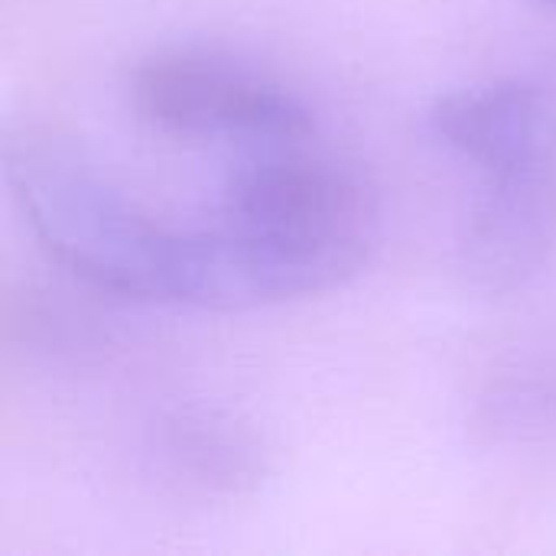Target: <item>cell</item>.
<instances>
[{
	"label": "cell",
	"mask_w": 556,
	"mask_h": 556,
	"mask_svg": "<svg viewBox=\"0 0 556 556\" xmlns=\"http://www.w3.org/2000/svg\"><path fill=\"white\" fill-rule=\"evenodd\" d=\"M556 248V169L485 173L459 241L463 270L492 293H515Z\"/></svg>",
	"instance_id": "5"
},
{
	"label": "cell",
	"mask_w": 556,
	"mask_h": 556,
	"mask_svg": "<svg viewBox=\"0 0 556 556\" xmlns=\"http://www.w3.org/2000/svg\"><path fill=\"white\" fill-rule=\"evenodd\" d=\"M160 450L169 469L192 489L238 495L264 476L257 440L222 414H176L160 430Z\"/></svg>",
	"instance_id": "6"
},
{
	"label": "cell",
	"mask_w": 556,
	"mask_h": 556,
	"mask_svg": "<svg viewBox=\"0 0 556 556\" xmlns=\"http://www.w3.org/2000/svg\"><path fill=\"white\" fill-rule=\"evenodd\" d=\"M3 163L29 235L72 280L130 303L199 306L202 228L160 222L49 127L10 134Z\"/></svg>",
	"instance_id": "1"
},
{
	"label": "cell",
	"mask_w": 556,
	"mask_h": 556,
	"mask_svg": "<svg viewBox=\"0 0 556 556\" xmlns=\"http://www.w3.org/2000/svg\"><path fill=\"white\" fill-rule=\"evenodd\" d=\"M218 309H257L342 287L375 238V199L362 176L319 153L244 163L212 225Z\"/></svg>",
	"instance_id": "2"
},
{
	"label": "cell",
	"mask_w": 556,
	"mask_h": 556,
	"mask_svg": "<svg viewBox=\"0 0 556 556\" xmlns=\"http://www.w3.org/2000/svg\"><path fill=\"white\" fill-rule=\"evenodd\" d=\"M430 127L482 173L556 169V78L505 75L440 94Z\"/></svg>",
	"instance_id": "4"
},
{
	"label": "cell",
	"mask_w": 556,
	"mask_h": 556,
	"mask_svg": "<svg viewBox=\"0 0 556 556\" xmlns=\"http://www.w3.org/2000/svg\"><path fill=\"white\" fill-rule=\"evenodd\" d=\"M127 94L134 114L169 137L303 143L316 134V114L296 91L215 52H153L130 72Z\"/></svg>",
	"instance_id": "3"
},
{
	"label": "cell",
	"mask_w": 556,
	"mask_h": 556,
	"mask_svg": "<svg viewBox=\"0 0 556 556\" xmlns=\"http://www.w3.org/2000/svg\"><path fill=\"white\" fill-rule=\"evenodd\" d=\"M538 3H547V7H556V0H538Z\"/></svg>",
	"instance_id": "7"
}]
</instances>
